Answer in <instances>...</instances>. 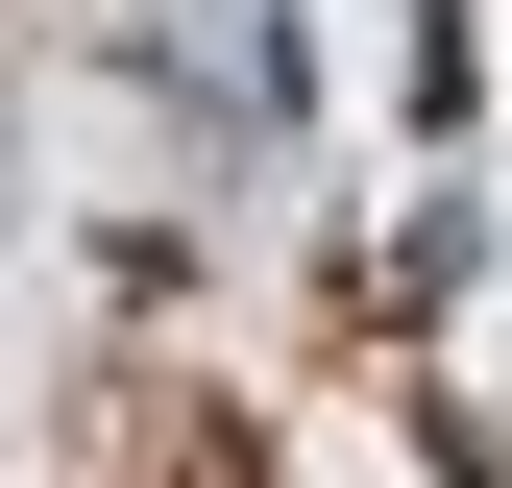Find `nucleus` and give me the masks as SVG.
<instances>
[{"mask_svg":"<svg viewBox=\"0 0 512 488\" xmlns=\"http://www.w3.org/2000/svg\"><path fill=\"white\" fill-rule=\"evenodd\" d=\"M147 488H269V440H244V415H196V391H171V440H147Z\"/></svg>","mask_w":512,"mask_h":488,"instance_id":"nucleus-1","label":"nucleus"}]
</instances>
